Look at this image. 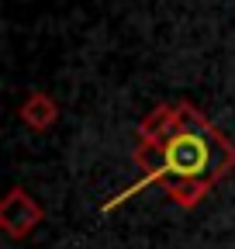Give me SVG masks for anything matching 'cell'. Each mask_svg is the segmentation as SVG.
Segmentation results:
<instances>
[{
    "instance_id": "obj_1",
    "label": "cell",
    "mask_w": 235,
    "mask_h": 249,
    "mask_svg": "<svg viewBox=\"0 0 235 249\" xmlns=\"http://www.w3.org/2000/svg\"><path fill=\"white\" fill-rule=\"evenodd\" d=\"M135 163L145 170V180L138 187L163 183L169 201L194 208L235 166V149L197 111L159 107L138 132Z\"/></svg>"
},
{
    "instance_id": "obj_2",
    "label": "cell",
    "mask_w": 235,
    "mask_h": 249,
    "mask_svg": "<svg viewBox=\"0 0 235 249\" xmlns=\"http://www.w3.org/2000/svg\"><path fill=\"white\" fill-rule=\"evenodd\" d=\"M0 222H4L11 239H24L38 222H42V208L28 197L24 191H11L7 201L0 204Z\"/></svg>"
}]
</instances>
